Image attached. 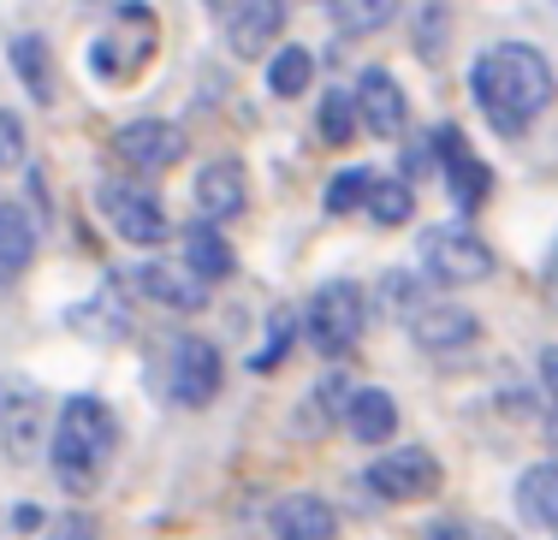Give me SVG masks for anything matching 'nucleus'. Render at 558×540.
Returning a JSON list of instances; mask_svg holds the SVG:
<instances>
[{
  "mask_svg": "<svg viewBox=\"0 0 558 540\" xmlns=\"http://www.w3.org/2000/svg\"><path fill=\"white\" fill-rule=\"evenodd\" d=\"M470 89H475V101H482L487 125L505 131V137H517V131L553 101L558 84H553V65H547L541 48L499 42V48H487V54L470 65Z\"/></svg>",
  "mask_w": 558,
  "mask_h": 540,
  "instance_id": "obj_1",
  "label": "nucleus"
},
{
  "mask_svg": "<svg viewBox=\"0 0 558 540\" xmlns=\"http://www.w3.org/2000/svg\"><path fill=\"white\" fill-rule=\"evenodd\" d=\"M303 327H310V345L322 351L327 363L351 357L368 333V292L356 280H327L322 292L310 297V309H303Z\"/></svg>",
  "mask_w": 558,
  "mask_h": 540,
  "instance_id": "obj_3",
  "label": "nucleus"
},
{
  "mask_svg": "<svg viewBox=\"0 0 558 540\" xmlns=\"http://www.w3.org/2000/svg\"><path fill=\"white\" fill-rule=\"evenodd\" d=\"M274 535L279 540H333L339 535V517H333V505H327V499L291 493V499H279V505H274Z\"/></svg>",
  "mask_w": 558,
  "mask_h": 540,
  "instance_id": "obj_17",
  "label": "nucleus"
},
{
  "mask_svg": "<svg viewBox=\"0 0 558 540\" xmlns=\"http://www.w3.org/2000/svg\"><path fill=\"white\" fill-rule=\"evenodd\" d=\"M344 428H351L363 445H387L398 433V398H392V392H380V386L351 392V404H344Z\"/></svg>",
  "mask_w": 558,
  "mask_h": 540,
  "instance_id": "obj_19",
  "label": "nucleus"
},
{
  "mask_svg": "<svg viewBox=\"0 0 558 540\" xmlns=\"http://www.w3.org/2000/svg\"><path fill=\"white\" fill-rule=\"evenodd\" d=\"M0 445H7L12 464H43V445H48V404L36 386L12 380L0 386Z\"/></svg>",
  "mask_w": 558,
  "mask_h": 540,
  "instance_id": "obj_8",
  "label": "nucleus"
},
{
  "mask_svg": "<svg viewBox=\"0 0 558 540\" xmlns=\"http://www.w3.org/2000/svg\"><path fill=\"white\" fill-rule=\"evenodd\" d=\"M363 214L375 220V226H404V220L416 214V191H410V179H380V173H375Z\"/></svg>",
  "mask_w": 558,
  "mask_h": 540,
  "instance_id": "obj_22",
  "label": "nucleus"
},
{
  "mask_svg": "<svg viewBox=\"0 0 558 540\" xmlns=\"http://www.w3.org/2000/svg\"><path fill=\"white\" fill-rule=\"evenodd\" d=\"M184 268L196 273V280H232V268H238V256H232V244L220 238V226L215 220H191L184 226Z\"/></svg>",
  "mask_w": 558,
  "mask_h": 540,
  "instance_id": "obj_18",
  "label": "nucleus"
},
{
  "mask_svg": "<svg viewBox=\"0 0 558 540\" xmlns=\"http://www.w3.org/2000/svg\"><path fill=\"white\" fill-rule=\"evenodd\" d=\"M392 12H398V0H333V19H339L344 36H375V30H387Z\"/></svg>",
  "mask_w": 558,
  "mask_h": 540,
  "instance_id": "obj_26",
  "label": "nucleus"
},
{
  "mask_svg": "<svg viewBox=\"0 0 558 540\" xmlns=\"http://www.w3.org/2000/svg\"><path fill=\"white\" fill-rule=\"evenodd\" d=\"M96 202H101V220L113 226V238H125V244H137V249H155V244L172 238V220H167L161 196H155L149 184L108 179L96 191Z\"/></svg>",
  "mask_w": 558,
  "mask_h": 540,
  "instance_id": "obj_5",
  "label": "nucleus"
},
{
  "mask_svg": "<svg viewBox=\"0 0 558 540\" xmlns=\"http://www.w3.org/2000/svg\"><path fill=\"white\" fill-rule=\"evenodd\" d=\"M434 155L446 161V184H451V196H458V208H482L487 191H494V179H487V161L463 143L458 125H434Z\"/></svg>",
  "mask_w": 558,
  "mask_h": 540,
  "instance_id": "obj_12",
  "label": "nucleus"
},
{
  "mask_svg": "<svg viewBox=\"0 0 558 540\" xmlns=\"http://www.w3.org/2000/svg\"><path fill=\"white\" fill-rule=\"evenodd\" d=\"M155 54V7L149 0H125V7L113 12V30H101L96 42H89V65H96V77H108V84H131V77L149 65Z\"/></svg>",
  "mask_w": 558,
  "mask_h": 540,
  "instance_id": "obj_4",
  "label": "nucleus"
},
{
  "mask_svg": "<svg viewBox=\"0 0 558 540\" xmlns=\"http://www.w3.org/2000/svg\"><path fill=\"white\" fill-rule=\"evenodd\" d=\"M220 351L208 339H172L167 345V398L184 404V410H203V404L220 398Z\"/></svg>",
  "mask_w": 558,
  "mask_h": 540,
  "instance_id": "obj_7",
  "label": "nucleus"
},
{
  "mask_svg": "<svg viewBox=\"0 0 558 540\" xmlns=\"http://www.w3.org/2000/svg\"><path fill=\"white\" fill-rule=\"evenodd\" d=\"M43 540H96V535H89V517H60Z\"/></svg>",
  "mask_w": 558,
  "mask_h": 540,
  "instance_id": "obj_30",
  "label": "nucleus"
},
{
  "mask_svg": "<svg viewBox=\"0 0 558 540\" xmlns=\"http://www.w3.org/2000/svg\"><path fill=\"white\" fill-rule=\"evenodd\" d=\"M113 155L131 167V173H167V167L184 155V131L167 125V120H131V125H119Z\"/></svg>",
  "mask_w": 558,
  "mask_h": 540,
  "instance_id": "obj_10",
  "label": "nucleus"
},
{
  "mask_svg": "<svg viewBox=\"0 0 558 540\" xmlns=\"http://www.w3.org/2000/svg\"><path fill=\"white\" fill-rule=\"evenodd\" d=\"M286 30V0H232V19H226V42L238 60H262L279 48Z\"/></svg>",
  "mask_w": 558,
  "mask_h": 540,
  "instance_id": "obj_11",
  "label": "nucleus"
},
{
  "mask_svg": "<svg viewBox=\"0 0 558 540\" xmlns=\"http://www.w3.org/2000/svg\"><path fill=\"white\" fill-rule=\"evenodd\" d=\"M119 445V421L101 398H65V410L54 416V440H48V464H54V476L65 493L84 499L89 487L101 481V469H108Z\"/></svg>",
  "mask_w": 558,
  "mask_h": 540,
  "instance_id": "obj_2",
  "label": "nucleus"
},
{
  "mask_svg": "<svg viewBox=\"0 0 558 540\" xmlns=\"http://www.w3.org/2000/svg\"><path fill=\"white\" fill-rule=\"evenodd\" d=\"M137 292L155 297V303H167V309H179V315H196L208 303V280H196L184 261H143V268H137Z\"/></svg>",
  "mask_w": 558,
  "mask_h": 540,
  "instance_id": "obj_15",
  "label": "nucleus"
},
{
  "mask_svg": "<svg viewBox=\"0 0 558 540\" xmlns=\"http://www.w3.org/2000/svg\"><path fill=\"white\" fill-rule=\"evenodd\" d=\"M310 77H315V54H310V48H274V60H268V89H274L279 101L303 96V89H310Z\"/></svg>",
  "mask_w": 558,
  "mask_h": 540,
  "instance_id": "obj_24",
  "label": "nucleus"
},
{
  "mask_svg": "<svg viewBox=\"0 0 558 540\" xmlns=\"http://www.w3.org/2000/svg\"><path fill=\"white\" fill-rule=\"evenodd\" d=\"M416 261L434 285H482L494 273V249L475 238L470 226H428Z\"/></svg>",
  "mask_w": 558,
  "mask_h": 540,
  "instance_id": "obj_6",
  "label": "nucleus"
},
{
  "mask_svg": "<svg viewBox=\"0 0 558 540\" xmlns=\"http://www.w3.org/2000/svg\"><path fill=\"white\" fill-rule=\"evenodd\" d=\"M31 261H36V220L19 202H0V285L24 280Z\"/></svg>",
  "mask_w": 558,
  "mask_h": 540,
  "instance_id": "obj_20",
  "label": "nucleus"
},
{
  "mask_svg": "<svg viewBox=\"0 0 558 540\" xmlns=\"http://www.w3.org/2000/svg\"><path fill=\"white\" fill-rule=\"evenodd\" d=\"M12 65H19V77H24V89H31V101H54V65H48V48L36 42V36H19L12 42Z\"/></svg>",
  "mask_w": 558,
  "mask_h": 540,
  "instance_id": "obj_25",
  "label": "nucleus"
},
{
  "mask_svg": "<svg viewBox=\"0 0 558 540\" xmlns=\"http://www.w3.org/2000/svg\"><path fill=\"white\" fill-rule=\"evenodd\" d=\"M244 202H250V184H244V167L238 161H208L203 173H196V208H203L208 220L244 214Z\"/></svg>",
  "mask_w": 558,
  "mask_h": 540,
  "instance_id": "obj_16",
  "label": "nucleus"
},
{
  "mask_svg": "<svg viewBox=\"0 0 558 540\" xmlns=\"http://www.w3.org/2000/svg\"><path fill=\"white\" fill-rule=\"evenodd\" d=\"M541 380H547V398L558 404V345L541 351Z\"/></svg>",
  "mask_w": 558,
  "mask_h": 540,
  "instance_id": "obj_31",
  "label": "nucleus"
},
{
  "mask_svg": "<svg viewBox=\"0 0 558 540\" xmlns=\"http://www.w3.org/2000/svg\"><path fill=\"white\" fill-rule=\"evenodd\" d=\"M315 131H322L327 149H344V143L363 131V120H356V96H344V89H327L322 108H315Z\"/></svg>",
  "mask_w": 558,
  "mask_h": 540,
  "instance_id": "obj_23",
  "label": "nucleus"
},
{
  "mask_svg": "<svg viewBox=\"0 0 558 540\" xmlns=\"http://www.w3.org/2000/svg\"><path fill=\"white\" fill-rule=\"evenodd\" d=\"M208 7H220V0H208Z\"/></svg>",
  "mask_w": 558,
  "mask_h": 540,
  "instance_id": "obj_33",
  "label": "nucleus"
},
{
  "mask_svg": "<svg viewBox=\"0 0 558 540\" xmlns=\"http://www.w3.org/2000/svg\"><path fill=\"white\" fill-rule=\"evenodd\" d=\"M19 161H24V120L0 108V173H7V167H19Z\"/></svg>",
  "mask_w": 558,
  "mask_h": 540,
  "instance_id": "obj_29",
  "label": "nucleus"
},
{
  "mask_svg": "<svg viewBox=\"0 0 558 540\" xmlns=\"http://www.w3.org/2000/svg\"><path fill=\"white\" fill-rule=\"evenodd\" d=\"M368 184H375V173H368V167H344V173H333V184H327L322 191V208L327 214H356V208L368 202Z\"/></svg>",
  "mask_w": 558,
  "mask_h": 540,
  "instance_id": "obj_27",
  "label": "nucleus"
},
{
  "mask_svg": "<svg viewBox=\"0 0 558 540\" xmlns=\"http://www.w3.org/2000/svg\"><path fill=\"white\" fill-rule=\"evenodd\" d=\"M368 487H375L380 499H392V505H404V499H422V493L440 487V464H434V452H422V445H398V452L368 464Z\"/></svg>",
  "mask_w": 558,
  "mask_h": 540,
  "instance_id": "obj_9",
  "label": "nucleus"
},
{
  "mask_svg": "<svg viewBox=\"0 0 558 540\" xmlns=\"http://www.w3.org/2000/svg\"><path fill=\"white\" fill-rule=\"evenodd\" d=\"M428 540H475L470 529H463V523H440V529H434Z\"/></svg>",
  "mask_w": 558,
  "mask_h": 540,
  "instance_id": "obj_32",
  "label": "nucleus"
},
{
  "mask_svg": "<svg viewBox=\"0 0 558 540\" xmlns=\"http://www.w3.org/2000/svg\"><path fill=\"white\" fill-rule=\"evenodd\" d=\"M475 333H482V321H475L470 309H458V303H416V309H410V339H416L422 351H458V345H470Z\"/></svg>",
  "mask_w": 558,
  "mask_h": 540,
  "instance_id": "obj_14",
  "label": "nucleus"
},
{
  "mask_svg": "<svg viewBox=\"0 0 558 540\" xmlns=\"http://www.w3.org/2000/svg\"><path fill=\"white\" fill-rule=\"evenodd\" d=\"M356 120H363V131H375V137H398L410 120V101L404 89H398L392 72H380V65H368L363 77H356Z\"/></svg>",
  "mask_w": 558,
  "mask_h": 540,
  "instance_id": "obj_13",
  "label": "nucleus"
},
{
  "mask_svg": "<svg viewBox=\"0 0 558 540\" xmlns=\"http://www.w3.org/2000/svg\"><path fill=\"white\" fill-rule=\"evenodd\" d=\"M517 511H523V523H535V529H547L558 540V464L523 469V481H517Z\"/></svg>",
  "mask_w": 558,
  "mask_h": 540,
  "instance_id": "obj_21",
  "label": "nucleus"
},
{
  "mask_svg": "<svg viewBox=\"0 0 558 540\" xmlns=\"http://www.w3.org/2000/svg\"><path fill=\"white\" fill-rule=\"evenodd\" d=\"M291 339H298V315H291V309H274V321H268V339H262V351L250 357V368H256V375H274V368L286 363Z\"/></svg>",
  "mask_w": 558,
  "mask_h": 540,
  "instance_id": "obj_28",
  "label": "nucleus"
}]
</instances>
